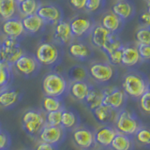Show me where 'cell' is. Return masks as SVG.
<instances>
[{
    "label": "cell",
    "mask_w": 150,
    "mask_h": 150,
    "mask_svg": "<svg viewBox=\"0 0 150 150\" xmlns=\"http://www.w3.org/2000/svg\"><path fill=\"white\" fill-rule=\"evenodd\" d=\"M116 133L117 131L115 127L111 125H100L94 131L95 144L100 146L101 148L110 147Z\"/></svg>",
    "instance_id": "17"
},
{
    "label": "cell",
    "mask_w": 150,
    "mask_h": 150,
    "mask_svg": "<svg viewBox=\"0 0 150 150\" xmlns=\"http://www.w3.org/2000/svg\"><path fill=\"white\" fill-rule=\"evenodd\" d=\"M0 31L4 37L11 38V39L18 40H20L23 36L26 35L20 17H14L8 20L2 21L1 25H0Z\"/></svg>",
    "instance_id": "14"
},
{
    "label": "cell",
    "mask_w": 150,
    "mask_h": 150,
    "mask_svg": "<svg viewBox=\"0 0 150 150\" xmlns=\"http://www.w3.org/2000/svg\"><path fill=\"white\" fill-rule=\"evenodd\" d=\"M22 125L28 135L38 136L45 125V112L38 109L25 111L22 116Z\"/></svg>",
    "instance_id": "4"
},
{
    "label": "cell",
    "mask_w": 150,
    "mask_h": 150,
    "mask_svg": "<svg viewBox=\"0 0 150 150\" xmlns=\"http://www.w3.org/2000/svg\"><path fill=\"white\" fill-rule=\"evenodd\" d=\"M148 91H150V83H148V89H147Z\"/></svg>",
    "instance_id": "50"
},
{
    "label": "cell",
    "mask_w": 150,
    "mask_h": 150,
    "mask_svg": "<svg viewBox=\"0 0 150 150\" xmlns=\"http://www.w3.org/2000/svg\"><path fill=\"white\" fill-rule=\"evenodd\" d=\"M91 84L87 81H75L69 82L68 93L77 101H83L86 98L91 88Z\"/></svg>",
    "instance_id": "19"
},
{
    "label": "cell",
    "mask_w": 150,
    "mask_h": 150,
    "mask_svg": "<svg viewBox=\"0 0 150 150\" xmlns=\"http://www.w3.org/2000/svg\"><path fill=\"white\" fill-rule=\"evenodd\" d=\"M136 47H137L141 60H150V44L137 43Z\"/></svg>",
    "instance_id": "40"
},
{
    "label": "cell",
    "mask_w": 150,
    "mask_h": 150,
    "mask_svg": "<svg viewBox=\"0 0 150 150\" xmlns=\"http://www.w3.org/2000/svg\"><path fill=\"white\" fill-rule=\"evenodd\" d=\"M80 125V117L79 115L72 110L64 109L62 110V116H61V127L65 129L72 130Z\"/></svg>",
    "instance_id": "27"
},
{
    "label": "cell",
    "mask_w": 150,
    "mask_h": 150,
    "mask_svg": "<svg viewBox=\"0 0 150 150\" xmlns=\"http://www.w3.org/2000/svg\"><path fill=\"white\" fill-rule=\"evenodd\" d=\"M114 124L117 132L129 136L134 135L141 127L137 117L128 110L118 111Z\"/></svg>",
    "instance_id": "5"
},
{
    "label": "cell",
    "mask_w": 150,
    "mask_h": 150,
    "mask_svg": "<svg viewBox=\"0 0 150 150\" xmlns=\"http://www.w3.org/2000/svg\"><path fill=\"white\" fill-rule=\"evenodd\" d=\"M74 40L72 36L71 29H70L69 22L61 20L54 26V30L53 33V41L59 46L69 45Z\"/></svg>",
    "instance_id": "15"
},
{
    "label": "cell",
    "mask_w": 150,
    "mask_h": 150,
    "mask_svg": "<svg viewBox=\"0 0 150 150\" xmlns=\"http://www.w3.org/2000/svg\"><path fill=\"white\" fill-rule=\"evenodd\" d=\"M111 34L112 33L106 30L104 27L100 25V23H98H98H95L88 37H89V39H90L91 45L101 50Z\"/></svg>",
    "instance_id": "24"
},
{
    "label": "cell",
    "mask_w": 150,
    "mask_h": 150,
    "mask_svg": "<svg viewBox=\"0 0 150 150\" xmlns=\"http://www.w3.org/2000/svg\"><path fill=\"white\" fill-rule=\"evenodd\" d=\"M37 14L44 21L46 25H55L61 20H63L64 17L62 8L58 5L52 3L41 4L39 9H38Z\"/></svg>",
    "instance_id": "13"
},
{
    "label": "cell",
    "mask_w": 150,
    "mask_h": 150,
    "mask_svg": "<svg viewBox=\"0 0 150 150\" xmlns=\"http://www.w3.org/2000/svg\"><path fill=\"white\" fill-rule=\"evenodd\" d=\"M15 1L18 3V4H20V3H22V2H23L25 1V0H15Z\"/></svg>",
    "instance_id": "48"
},
{
    "label": "cell",
    "mask_w": 150,
    "mask_h": 150,
    "mask_svg": "<svg viewBox=\"0 0 150 150\" xmlns=\"http://www.w3.org/2000/svg\"><path fill=\"white\" fill-rule=\"evenodd\" d=\"M40 64L38 62L35 55L25 53L15 63L13 64L12 69L23 77H32L36 75L40 69Z\"/></svg>",
    "instance_id": "7"
},
{
    "label": "cell",
    "mask_w": 150,
    "mask_h": 150,
    "mask_svg": "<svg viewBox=\"0 0 150 150\" xmlns=\"http://www.w3.org/2000/svg\"><path fill=\"white\" fill-rule=\"evenodd\" d=\"M105 0H86V11L89 13H95L104 7Z\"/></svg>",
    "instance_id": "38"
},
{
    "label": "cell",
    "mask_w": 150,
    "mask_h": 150,
    "mask_svg": "<svg viewBox=\"0 0 150 150\" xmlns=\"http://www.w3.org/2000/svg\"><path fill=\"white\" fill-rule=\"evenodd\" d=\"M69 82L64 75L52 71L43 77L41 83L42 91L45 96L63 98L68 93Z\"/></svg>",
    "instance_id": "2"
},
{
    "label": "cell",
    "mask_w": 150,
    "mask_h": 150,
    "mask_svg": "<svg viewBox=\"0 0 150 150\" xmlns=\"http://www.w3.org/2000/svg\"><path fill=\"white\" fill-rule=\"evenodd\" d=\"M147 11L150 13V4H148V6H147Z\"/></svg>",
    "instance_id": "49"
},
{
    "label": "cell",
    "mask_w": 150,
    "mask_h": 150,
    "mask_svg": "<svg viewBox=\"0 0 150 150\" xmlns=\"http://www.w3.org/2000/svg\"><path fill=\"white\" fill-rule=\"evenodd\" d=\"M35 150H57V146H54V145H52L50 144H47L44 142H40L38 143L36 145Z\"/></svg>",
    "instance_id": "45"
},
{
    "label": "cell",
    "mask_w": 150,
    "mask_h": 150,
    "mask_svg": "<svg viewBox=\"0 0 150 150\" xmlns=\"http://www.w3.org/2000/svg\"><path fill=\"white\" fill-rule=\"evenodd\" d=\"M135 39L137 43L150 44V27L141 26L135 33Z\"/></svg>",
    "instance_id": "36"
},
{
    "label": "cell",
    "mask_w": 150,
    "mask_h": 150,
    "mask_svg": "<svg viewBox=\"0 0 150 150\" xmlns=\"http://www.w3.org/2000/svg\"><path fill=\"white\" fill-rule=\"evenodd\" d=\"M72 141L80 149H90L95 145L94 131L86 126L79 125L72 129Z\"/></svg>",
    "instance_id": "11"
},
{
    "label": "cell",
    "mask_w": 150,
    "mask_h": 150,
    "mask_svg": "<svg viewBox=\"0 0 150 150\" xmlns=\"http://www.w3.org/2000/svg\"><path fill=\"white\" fill-rule=\"evenodd\" d=\"M40 142H44L54 146L64 142L66 138V130L61 126H51L45 124L38 134Z\"/></svg>",
    "instance_id": "12"
},
{
    "label": "cell",
    "mask_w": 150,
    "mask_h": 150,
    "mask_svg": "<svg viewBox=\"0 0 150 150\" xmlns=\"http://www.w3.org/2000/svg\"><path fill=\"white\" fill-rule=\"evenodd\" d=\"M19 16V4L15 0H0V19L8 20Z\"/></svg>",
    "instance_id": "25"
},
{
    "label": "cell",
    "mask_w": 150,
    "mask_h": 150,
    "mask_svg": "<svg viewBox=\"0 0 150 150\" xmlns=\"http://www.w3.org/2000/svg\"><path fill=\"white\" fill-rule=\"evenodd\" d=\"M68 53L70 57L79 61L88 60L93 54L90 45L86 43L83 40H74L68 45Z\"/></svg>",
    "instance_id": "16"
},
{
    "label": "cell",
    "mask_w": 150,
    "mask_h": 150,
    "mask_svg": "<svg viewBox=\"0 0 150 150\" xmlns=\"http://www.w3.org/2000/svg\"><path fill=\"white\" fill-rule=\"evenodd\" d=\"M13 80L12 66L5 61H0V89L11 86Z\"/></svg>",
    "instance_id": "31"
},
{
    "label": "cell",
    "mask_w": 150,
    "mask_h": 150,
    "mask_svg": "<svg viewBox=\"0 0 150 150\" xmlns=\"http://www.w3.org/2000/svg\"><path fill=\"white\" fill-rule=\"evenodd\" d=\"M95 23L91 18L83 15H76L69 21L70 29L74 40H83L89 36Z\"/></svg>",
    "instance_id": "8"
},
{
    "label": "cell",
    "mask_w": 150,
    "mask_h": 150,
    "mask_svg": "<svg viewBox=\"0 0 150 150\" xmlns=\"http://www.w3.org/2000/svg\"><path fill=\"white\" fill-rule=\"evenodd\" d=\"M124 47V46H123ZM123 47L115 52H112V54L107 55L109 63L111 65H120L121 64V59H122V51H123Z\"/></svg>",
    "instance_id": "42"
},
{
    "label": "cell",
    "mask_w": 150,
    "mask_h": 150,
    "mask_svg": "<svg viewBox=\"0 0 150 150\" xmlns=\"http://www.w3.org/2000/svg\"><path fill=\"white\" fill-rule=\"evenodd\" d=\"M3 61L13 66V64L25 54V51L20 45V40L4 37L0 45Z\"/></svg>",
    "instance_id": "6"
},
{
    "label": "cell",
    "mask_w": 150,
    "mask_h": 150,
    "mask_svg": "<svg viewBox=\"0 0 150 150\" xmlns=\"http://www.w3.org/2000/svg\"><path fill=\"white\" fill-rule=\"evenodd\" d=\"M21 19L26 35L40 34V32L44 30L46 26V23H44V21L38 14L22 17Z\"/></svg>",
    "instance_id": "18"
},
{
    "label": "cell",
    "mask_w": 150,
    "mask_h": 150,
    "mask_svg": "<svg viewBox=\"0 0 150 150\" xmlns=\"http://www.w3.org/2000/svg\"><path fill=\"white\" fill-rule=\"evenodd\" d=\"M139 106L143 112L150 115V91H145L139 98Z\"/></svg>",
    "instance_id": "39"
},
{
    "label": "cell",
    "mask_w": 150,
    "mask_h": 150,
    "mask_svg": "<svg viewBox=\"0 0 150 150\" xmlns=\"http://www.w3.org/2000/svg\"><path fill=\"white\" fill-rule=\"evenodd\" d=\"M102 104L110 107L115 111H120L127 100L126 93L123 91V89H120L118 87L108 86L102 89Z\"/></svg>",
    "instance_id": "9"
},
{
    "label": "cell",
    "mask_w": 150,
    "mask_h": 150,
    "mask_svg": "<svg viewBox=\"0 0 150 150\" xmlns=\"http://www.w3.org/2000/svg\"><path fill=\"white\" fill-rule=\"evenodd\" d=\"M136 142L142 145H150V129L141 126L134 134Z\"/></svg>",
    "instance_id": "35"
},
{
    "label": "cell",
    "mask_w": 150,
    "mask_h": 150,
    "mask_svg": "<svg viewBox=\"0 0 150 150\" xmlns=\"http://www.w3.org/2000/svg\"><path fill=\"white\" fill-rule=\"evenodd\" d=\"M112 11L124 23L135 15V8L128 0H116L112 7Z\"/></svg>",
    "instance_id": "21"
},
{
    "label": "cell",
    "mask_w": 150,
    "mask_h": 150,
    "mask_svg": "<svg viewBox=\"0 0 150 150\" xmlns=\"http://www.w3.org/2000/svg\"><path fill=\"white\" fill-rule=\"evenodd\" d=\"M145 1L147 2V4H150V0H145Z\"/></svg>",
    "instance_id": "51"
},
{
    "label": "cell",
    "mask_w": 150,
    "mask_h": 150,
    "mask_svg": "<svg viewBox=\"0 0 150 150\" xmlns=\"http://www.w3.org/2000/svg\"><path fill=\"white\" fill-rule=\"evenodd\" d=\"M88 70L80 65H75L70 67L67 71V80L69 82L75 81H86L88 78Z\"/></svg>",
    "instance_id": "33"
},
{
    "label": "cell",
    "mask_w": 150,
    "mask_h": 150,
    "mask_svg": "<svg viewBox=\"0 0 150 150\" xmlns=\"http://www.w3.org/2000/svg\"><path fill=\"white\" fill-rule=\"evenodd\" d=\"M0 129H1V126H0Z\"/></svg>",
    "instance_id": "53"
},
{
    "label": "cell",
    "mask_w": 150,
    "mask_h": 150,
    "mask_svg": "<svg viewBox=\"0 0 150 150\" xmlns=\"http://www.w3.org/2000/svg\"><path fill=\"white\" fill-rule=\"evenodd\" d=\"M98 150H103V149H98Z\"/></svg>",
    "instance_id": "52"
},
{
    "label": "cell",
    "mask_w": 150,
    "mask_h": 150,
    "mask_svg": "<svg viewBox=\"0 0 150 150\" xmlns=\"http://www.w3.org/2000/svg\"><path fill=\"white\" fill-rule=\"evenodd\" d=\"M21 97L20 91L11 86L0 89V107L9 109L17 104L21 100Z\"/></svg>",
    "instance_id": "20"
},
{
    "label": "cell",
    "mask_w": 150,
    "mask_h": 150,
    "mask_svg": "<svg viewBox=\"0 0 150 150\" xmlns=\"http://www.w3.org/2000/svg\"><path fill=\"white\" fill-rule=\"evenodd\" d=\"M139 23L144 27H150V13L147 11L141 13L139 17Z\"/></svg>",
    "instance_id": "44"
},
{
    "label": "cell",
    "mask_w": 150,
    "mask_h": 150,
    "mask_svg": "<svg viewBox=\"0 0 150 150\" xmlns=\"http://www.w3.org/2000/svg\"><path fill=\"white\" fill-rule=\"evenodd\" d=\"M3 36L1 35V34H0V45H1V42H2V40H3Z\"/></svg>",
    "instance_id": "46"
},
{
    "label": "cell",
    "mask_w": 150,
    "mask_h": 150,
    "mask_svg": "<svg viewBox=\"0 0 150 150\" xmlns=\"http://www.w3.org/2000/svg\"><path fill=\"white\" fill-rule=\"evenodd\" d=\"M92 112L95 119L100 125H111L115 123L118 111H115L110 107L102 104L96 109H94Z\"/></svg>",
    "instance_id": "22"
},
{
    "label": "cell",
    "mask_w": 150,
    "mask_h": 150,
    "mask_svg": "<svg viewBox=\"0 0 150 150\" xmlns=\"http://www.w3.org/2000/svg\"><path fill=\"white\" fill-rule=\"evenodd\" d=\"M41 105H42V111L44 112L61 111L65 108L62 98L52 97V96H44L41 102Z\"/></svg>",
    "instance_id": "30"
},
{
    "label": "cell",
    "mask_w": 150,
    "mask_h": 150,
    "mask_svg": "<svg viewBox=\"0 0 150 150\" xmlns=\"http://www.w3.org/2000/svg\"><path fill=\"white\" fill-rule=\"evenodd\" d=\"M41 2L40 0H25L19 4V16L22 18L37 14Z\"/></svg>",
    "instance_id": "32"
},
{
    "label": "cell",
    "mask_w": 150,
    "mask_h": 150,
    "mask_svg": "<svg viewBox=\"0 0 150 150\" xmlns=\"http://www.w3.org/2000/svg\"><path fill=\"white\" fill-rule=\"evenodd\" d=\"M133 142L130 136L117 132L110 145L112 150H131Z\"/></svg>",
    "instance_id": "29"
},
{
    "label": "cell",
    "mask_w": 150,
    "mask_h": 150,
    "mask_svg": "<svg viewBox=\"0 0 150 150\" xmlns=\"http://www.w3.org/2000/svg\"><path fill=\"white\" fill-rule=\"evenodd\" d=\"M141 61L137 47L132 45H124L122 51V59L121 64L127 67H132L137 65Z\"/></svg>",
    "instance_id": "26"
},
{
    "label": "cell",
    "mask_w": 150,
    "mask_h": 150,
    "mask_svg": "<svg viewBox=\"0 0 150 150\" xmlns=\"http://www.w3.org/2000/svg\"><path fill=\"white\" fill-rule=\"evenodd\" d=\"M69 3L70 7L76 11H83L86 8V0H69Z\"/></svg>",
    "instance_id": "43"
},
{
    "label": "cell",
    "mask_w": 150,
    "mask_h": 150,
    "mask_svg": "<svg viewBox=\"0 0 150 150\" xmlns=\"http://www.w3.org/2000/svg\"><path fill=\"white\" fill-rule=\"evenodd\" d=\"M88 75L98 83L110 82L115 75L112 65L107 62H94L88 68Z\"/></svg>",
    "instance_id": "10"
},
{
    "label": "cell",
    "mask_w": 150,
    "mask_h": 150,
    "mask_svg": "<svg viewBox=\"0 0 150 150\" xmlns=\"http://www.w3.org/2000/svg\"><path fill=\"white\" fill-rule=\"evenodd\" d=\"M100 25L112 34H117L124 25V22L117 17L112 11H107L102 15Z\"/></svg>",
    "instance_id": "23"
},
{
    "label": "cell",
    "mask_w": 150,
    "mask_h": 150,
    "mask_svg": "<svg viewBox=\"0 0 150 150\" xmlns=\"http://www.w3.org/2000/svg\"><path fill=\"white\" fill-rule=\"evenodd\" d=\"M102 100H103L102 89H98L92 86L86 98H84L83 102H84V104L87 106L89 110L93 111L98 106L102 105Z\"/></svg>",
    "instance_id": "28"
},
{
    "label": "cell",
    "mask_w": 150,
    "mask_h": 150,
    "mask_svg": "<svg viewBox=\"0 0 150 150\" xmlns=\"http://www.w3.org/2000/svg\"><path fill=\"white\" fill-rule=\"evenodd\" d=\"M123 46L124 45L121 42V40L118 38V36H117V34H111L109 36V38H108L107 41L105 42L104 46L102 47L101 51L106 55H109L110 54L112 53V52L122 48Z\"/></svg>",
    "instance_id": "34"
},
{
    "label": "cell",
    "mask_w": 150,
    "mask_h": 150,
    "mask_svg": "<svg viewBox=\"0 0 150 150\" xmlns=\"http://www.w3.org/2000/svg\"><path fill=\"white\" fill-rule=\"evenodd\" d=\"M34 55L40 66L55 67L62 60L63 50L54 41H42L38 45Z\"/></svg>",
    "instance_id": "1"
},
{
    "label": "cell",
    "mask_w": 150,
    "mask_h": 150,
    "mask_svg": "<svg viewBox=\"0 0 150 150\" xmlns=\"http://www.w3.org/2000/svg\"><path fill=\"white\" fill-rule=\"evenodd\" d=\"M122 87L127 96L139 98L145 91H147L148 83L143 75L137 72H129L123 78Z\"/></svg>",
    "instance_id": "3"
},
{
    "label": "cell",
    "mask_w": 150,
    "mask_h": 150,
    "mask_svg": "<svg viewBox=\"0 0 150 150\" xmlns=\"http://www.w3.org/2000/svg\"><path fill=\"white\" fill-rule=\"evenodd\" d=\"M11 146V137L7 131L0 129V150H8Z\"/></svg>",
    "instance_id": "41"
},
{
    "label": "cell",
    "mask_w": 150,
    "mask_h": 150,
    "mask_svg": "<svg viewBox=\"0 0 150 150\" xmlns=\"http://www.w3.org/2000/svg\"><path fill=\"white\" fill-rule=\"evenodd\" d=\"M0 61H3V57H2V53H1V50H0Z\"/></svg>",
    "instance_id": "47"
},
{
    "label": "cell",
    "mask_w": 150,
    "mask_h": 150,
    "mask_svg": "<svg viewBox=\"0 0 150 150\" xmlns=\"http://www.w3.org/2000/svg\"><path fill=\"white\" fill-rule=\"evenodd\" d=\"M61 116H62V110L45 112V124L51 126H60Z\"/></svg>",
    "instance_id": "37"
}]
</instances>
